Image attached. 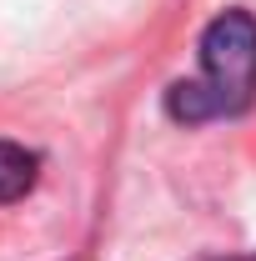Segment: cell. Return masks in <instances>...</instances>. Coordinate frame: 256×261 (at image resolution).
Segmentation results:
<instances>
[{
  "label": "cell",
  "mask_w": 256,
  "mask_h": 261,
  "mask_svg": "<svg viewBox=\"0 0 256 261\" xmlns=\"http://www.w3.org/2000/svg\"><path fill=\"white\" fill-rule=\"evenodd\" d=\"M201 75L166 91V116L176 126L231 121L256 100V15L231 5L201 31Z\"/></svg>",
  "instance_id": "obj_1"
},
{
  "label": "cell",
  "mask_w": 256,
  "mask_h": 261,
  "mask_svg": "<svg viewBox=\"0 0 256 261\" xmlns=\"http://www.w3.org/2000/svg\"><path fill=\"white\" fill-rule=\"evenodd\" d=\"M40 176V156L15 146V141H0V201H20Z\"/></svg>",
  "instance_id": "obj_2"
},
{
  "label": "cell",
  "mask_w": 256,
  "mask_h": 261,
  "mask_svg": "<svg viewBox=\"0 0 256 261\" xmlns=\"http://www.w3.org/2000/svg\"><path fill=\"white\" fill-rule=\"evenodd\" d=\"M226 261H256V251H251V256H226Z\"/></svg>",
  "instance_id": "obj_3"
}]
</instances>
